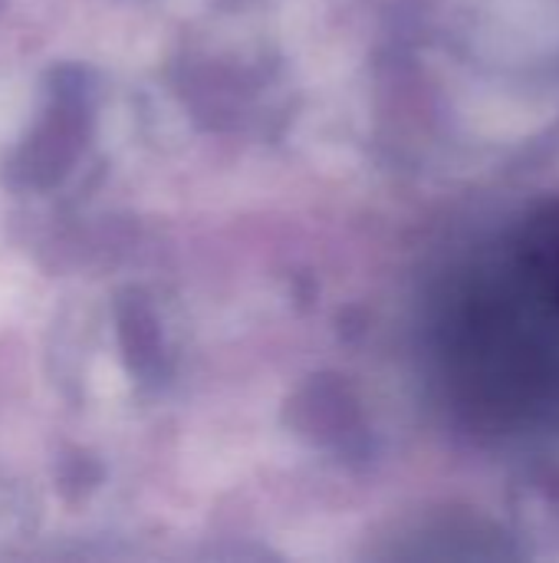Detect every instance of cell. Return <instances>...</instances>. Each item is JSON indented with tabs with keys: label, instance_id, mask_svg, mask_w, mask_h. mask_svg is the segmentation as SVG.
<instances>
[{
	"label": "cell",
	"instance_id": "1",
	"mask_svg": "<svg viewBox=\"0 0 559 563\" xmlns=\"http://www.w3.org/2000/svg\"><path fill=\"white\" fill-rule=\"evenodd\" d=\"M527 284L559 313V201L544 205L521 234Z\"/></svg>",
	"mask_w": 559,
	"mask_h": 563
}]
</instances>
